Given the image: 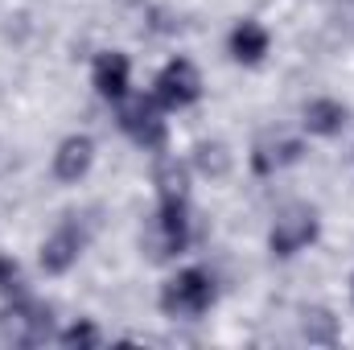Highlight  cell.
Listing matches in <instances>:
<instances>
[{"label": "cell", "instance_id": "cell-1", "mask_svg": "<svg viewBox=\"0 0 354 350\" xmlns=\"http://www.w3.org/2000/svg\"><path fill=\"white\" fill-rule=\"evenodd\" d=\"M214 301H218V284H214V276H210L206 268H198V264L177 268L174 276L161 284V293H157L161 313L174 317V322H194V317L210 313Z\"/></svg>", "mask_w": 354, "mask_h": 350}, {"label": "cell", "instance_id": "cell-2", "mask_svg": "<svg viewBox=\"0 0 354 350\" xmlns=\"http://www.w3.org/2000/svg\"><path fill=\"white\" fill-rule=\"evenodd\" d=\"M115 124L136 149H145L153 157L165 153V145H169V120H165V107L153 99V91L149 95L145 91H128L115 103Z\"/></svg>", "mask_w": 354, "mask_h": 350}, {"label": "cell", "instance_id": "cell-3", "mask_svg": "<svg viewBox=\"0 0 354 350\" xmlns=\"http://www.w3.org/2000/svg\"><path fill=\"white\" fill-rule=\"evenodd\" d=\"M189 243H194L189 202H157V210L140 231V248L149 252V260H177L181 252H189Z\"/></svg>", "mask_w": 354, "mask_h": 350}, {"label": "cell", "instance_id": "cell-4", "mask_svg": "<svg viewBox=\"0 0 354 350\" xmlns=\"http://www.w3.org/2000/svg\"><path fill=\"white\" fill-rule=\"evenodd\" d=\"M317 235H322L317 206H309V202H284L272 214V223H268V252L276 260H292V256L309 252L317 243Z\"/></svg>", "mask_w": 354, "mask_h": 350}, {"label": "cell", "instance_id": "cell-5", "mask_svg": "<svg viewBox=\"0 0 354 350\" xmlns=\"http://www.w3.org/2000/svg\"><path fill=\"white\" fill-rule=\"evenodd\" d=\"M0 338L12 342V347H41L54 338V313L46 301L21 293L12 301H4L0 309Z\"/></svg>", "mask_w": 354, "mask_h": 350}, {"label": "cell", "instance_id": "cell-6", "mask_svg": "<svg viewBox=\"0 0 354 350\" xmlns=\"http://www.w3.org/2000/svg\"><path fill=\"white\" fill-rule=\"evenodd\" d=\"M87 243H91V231H87V223H83L79 214L58 219V227H54V231L41 239V248H37L41 272H46V276H66L75 264L83 260Z\"/></svg>", "mask_w": 354, "mask_h": 350}, {"label": "cell", "instance_id": "cell-7", "mask_svg": "<svg viewBox=\"0 0 354 350\" xmlns=\"http://www.w3.org/2000/svg\"><path fill=\"white\" fill-rule=\"evenodd\" d=\"M202 71L189 62V58H169L161 71H157V79H153V99L165 107V111H185V107H194L198 99H202Z\"/></svg>", "mask_w": 354, "mask_h": 350}, {"label": "cell", "instance_id": "cell-8", "mask_svg": "<svg viewBox=\"0 0 354 350\" xmlns=\"http://www.w3.org/2000/svg\"><path fill=\"white\" fill-rule=\"evenodd\" d=\"M301 157H305V140L301 136H292V132H264V136H256V145L248 153V165H252L256 177H276V174H284L288 165H297Z\"/></svg>", "mask_w": 354, "mask_h": 350}, {"label": "cell", "instance_id": "cell-9", "mask_svg": "<svg viewBox=\"0 0 354 350\" xmlns=\"http://www.w3.org/2000/svg\"><path fill=\"white\" fill-rule=\"evenodd\" d=\"M95 157H99L95 136L71 132V136L58 140V149H54V157H50V174H54V181H62V185H79V181L95 169Z\"/></svg>", "mask_w": 354, "mask_h": 350}, {"label": "cell", "instance_id": "cell-10", "mask_svg": "<svg viewBox=\"0 0 354 350\" xmlns=\"http://www.w3.org/2000/svg\"><path fill=\"white\" fill-rule=\"evenodd\" d=\"M91 87L99 99L120 103L132 91V58L124 50H99L91 58Z\"/></svg>", "mask_w": 354, "mask_h": 350}, {"label": "cell", "instance_id": "cell-11", "mask_svg": "<svg viewBox=\"0 0 354 350\" xmlns=\"http://www.w3.org/2000/svg\"><path fill=\"white\" fill-rule=\"evenodd\" d=\"M351 124V107L342 99H330V95H317L301 107V128L305 136H317V140H334L342 136Z\"/></svg>", "mask_w": 354, "mask_h": 350}, {"label": "cell", "instance_id": "cell-12", "mask_svg": "<svg viewBox=\"0 0 354 350\" xmlns=\"http://www.w3.org/2000/svg\"><path fill=\"white\" fill-rule=\"evenodd\" d=\"M227 54H231V62H239V66H260L268 54H272V33H268V25H260L256 17L235 21V29L227 33Z\"/></svg>", "mask_w": 354, "mask_h": 350}, {"label": "cell", "instance_id": "cell-13", "mask_svg": "<svg viewBox=\"0 0 354 350\" xmlns=\"http://www.w3.org/2000/svg\"><path fill=\"white\" fill-rule=\"evenodd\" d=\"M189 161H177L169 153H157L153 161V185H157V202H189Z\"/></svg>", "mask_w": 354, "mask_h": 350}, {"label": "cell", "instance_id": "cell-14", "mask_svg": "<svg viewBox=\"0 0 354 350\" xmlns=\"http://www.w3.org/2000/svg\"><path fill=\"white\" fill-rule=\"evenodd\" d=\"M231 165H235V153L223 140H198L194 153H189V169L210 177V181H223V177L231 174Z\"/></svg>", "mask_w": 354, "mask_h": 350}, {"label": "cell", "instance_id": "cell-15", "mask_svg": "<svg viewBox=\"0 0 354 350\" xmlns=\"http://www.w3.org/2000/svg\"><path fill=\"white\" fill-rule=\"evenodd\" d=\"M54 342H58V347H71V350L75 347H103V330H99L91 317H75L66 330L54 334Z\"/></svg>", "mask_w": 354, "mask_h": 350}, {"label": "cell", "instance_id": "cell-16", "mask_svg": "<svg viewBox=\"0 0 354 350\" xmlns=\"http://www.w3.org/2000/svg\"><path fill=\"white\" fill-rule=\"evenodd\" d=\"M301 330H305V338L309 342H338V322H334V313L330 309H305V322H301Z\"/></svg>", "mask_w": 354, "mask_h": 350}, {"label": "cell", "instance_id": "cell-17", "mask_svg": "<svg viewBox=\"0 0 354 350\" xmlns=\"http://www.w3.org/2000/svg\"><path fill=\"white\" fill-rule=\"evenodd\" d=\"M21 293H29V288H25V272H21V264L12 260V256H0V297L12 301V297H21Z\"/></svg>", "mask_w": 354, "mask_h": 350}, {"label": "cell", "instance_id": "cell-18", "mask_svg": "<svg viewBox=\"0 0 354 350\" xmlns=\"http://www.w3.org/2000/svg\"><path fill=\"white\" fill-rule=\"evenodd\" d=\"M351 301H354V276H351Z\"/></svg>", "mask_w": 354, "mask_h": 350}]
</instances>
